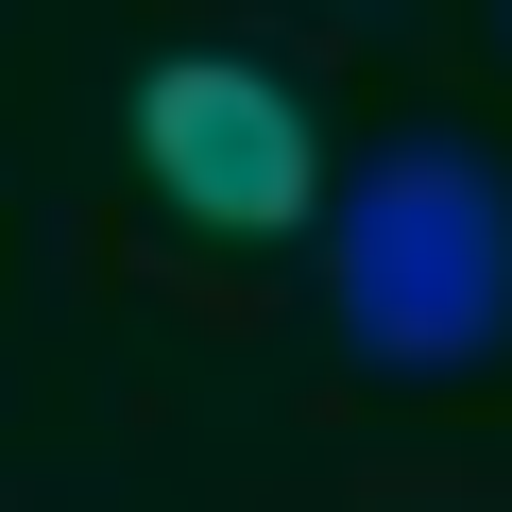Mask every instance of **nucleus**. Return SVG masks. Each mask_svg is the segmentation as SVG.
<instances>
[{"label":"nucleus","instance_id":"nucleus-1","mask_svg":"<svg viewBox=\"0 0 512 512\" xmlns=\"http://www.w3.org/2000/svg\"><path fill=\"white\" fill-rule=\"evenodd\" d=\"M325 291L376 376H478L512 342V188L478 137H376L325 205Z\"/></svg>","mask_w":512,"mask_h":512},{"label":"nucleus","instance_id":"nucleus-3","mask_svg":"<svg viewBox=\"0 0 512 512\" xmlns=\"http://www.w3.org/2000/svg\"><path fill=\"white\" fill-rule=\"evenodd\" d=\"M495 18H512V0H495Z\"/></svg>","mask_w":512,"mask_h":512},{"label":"nucleus","instance_id":"nucleus-2","mask_svg":"<svg viewBox=\"0 0 512 512\" xmlns=\"http://www.w3.org/2000/svg\"><path fill=\"white\" fill-rule=\"evenodd\" d=\"M137 171L205 222V239H308L325 205V137L274 69H239V52H171L137 69Z\"/></svg>","mask_w":512,"mask_h":512}]
</instances>
